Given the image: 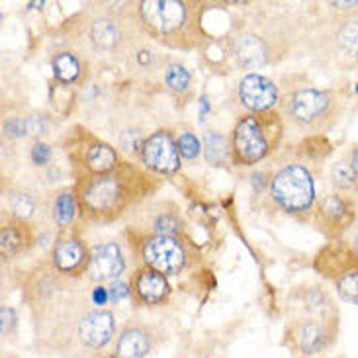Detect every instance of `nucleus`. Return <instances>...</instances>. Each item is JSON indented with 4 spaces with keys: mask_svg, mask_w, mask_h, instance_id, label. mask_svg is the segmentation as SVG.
I'll use <instances>...</instances> for the list:
<instances>
[{
    "mask_svg": "<svg viewBox=\"0 0 358 358\" xmlns=\"http://www.w3.org/2000/svg\"><path fill=\"white\" fill-rule=\"evenodd\" d=\"M272 198L284 210L292 213L310 210L315 200V186L310 171L301 165H288L282 169L271 182Z\"/></svg>",
    "mask_w": 358,
    "mask_h": 358,
    "instance_id": "obj_1",
    "label": "nucleus"
},
{
    "mask_svg": "<svg viewBox=\"0 0 358 358\" xmlns=\"http://www.w3.org/2000/svg\"><path fill=\"white\" fill-rule=\"evenodd\" d=\"M271 147L261 116L243 117L233 131V159L239 165H255L268 155Z\"/></svg>",
    "mask_w": 358,
    "mask_h": 358,
    "instance_id": "obj_2",
    "label": "nucleus"
},
{
    "mask_svg": "<svg viewBox=\"0 0 358 358\" xmlns=\"http://www.w3.org/2000/svg\"><path fill=\"white\" fill-rule=\"evenodd\" d=\"M124 202H126V188L122 184V178L114 173L90 178L80 194L83 208L96 215L117 212L124 208Z\"/></svg>",
    "mask_w": 358,
    "mask_h": 358,
    "instance_id": "obj_3",
    "label": "nucleus"
},
{
    "mask_svg": "<svg viewBox=\"0 0 358 358\" xmlns=\"http://www.w3.org/2000/svg\"><path fill=\"white\" fill-rule=\"evenodd\" d=\"M143 261L149 268L161 274H178L186 255L180 241L171 235H155L143 243Z\"/></svg>",
    "mask_w": 358,
    "mask_h": 358,
    "instance_id": "obj_4",
    "label": "nucleus"
},
{
    "mask_svg": "<svg viewBox=\"0 0 358 358\" xmlns=\"http://www.w3.org/2000/svg\"><path fill=\"white\" fill-rule=\"evenodd\" d=\"M141 159L151 171L159 175H175L180 169L178 145L166 129H159L151 137H147L141 147Z\"/></svg>",
    "mask_w": 358,
    "mask_h": 358,
    "instance_id": "obj_5",
    "label": "nucleus"
},
{
    "mask_svg": "<svg viewBox=\"0 0 358 358\" xmlns=\"http://www.w3.org/2000/svg\"><path fill=\"white\" fill-rule=\"evenodd\" d=\"M141 18L147 28L159 36L175 34L176 29L182 28L186 20V6L176 0H149L141 4Z\"/></svg>",
    "mask_w": 358,
    "mask_h": 358,
    "instance_id": "obj_6",
    "label": "nucleus"
},
{
    "mask_svg": "<svg viewBox=\"0 0 358 358\" xmlns=\"http://www.w3.org/2000/svg\"><path fill=\"white\" fill-rule=\"evenodd\" d=\"M124 259L116 243H104L96 245L90 251L88 259L87 272L92 280L104 282V280H116L117 276L124 272Z\"/></svg>",
    "mask_w": 358,
    "mask_h": 358,
    "instance_id": "obj_7",
    "label": "nucleus"
},
{
    "mask_svg": "<svg viewBox=\"0 0 358 358\" xmlns=\"http://www.w3.org/2000/svg\"><path fill=\"white\" fill-rule=\"evenodd\" d=\"M239 98L252 112H266L278 100L276 85L262 75H247L239 83Z\"/></svg>",
    "mask_w": 358,
    "mask_h": 358,
    "instance_id": "obj_8",
    "label": "nucleus"
},
{
    "mask_svg": "<svg viewBox=\"0 0 358 358\" xmlns=\"http://www.w3.org/2000/svg\"><path fill=\"white\" fill-rule=\"evenodd\" d=\"M114 329H116V325H114L112 311L98 310L83 317L80 325H78V337L87 347L100 349L112 339Z\"/></svg>",
    "mask_w": 358,
    "mask_h": 358,
    "instance_id": "obj_9",
    "label": "nucleus"
},
{
    "mask_svg": "<svg viewBox=\"0 0 358 358\" xmlns=\"http://www.w3.org/2000/svg\"><path fill=\"white\" fill-rule=\"evenodd\" d=\"M329 102L327 92L315 88H303L292 96L290 114L298 124H311L327 112Z\"/></svg>",
    "mask_w": 358,
    "mask_h": 358,
    "instance_id": "obj_10",
    "label": "nucleus"
},
{
    "mask_svg": "<svg viewBox=\"0 0 358 358\" xmlns=\"http://www.w3.org/2000/svg\"><path fill=\"white\" fill-rule=\"evenodd\" d=\"M134 290L139 301L143 303H159L169 296V282L165 274L153 271V268H141L134 278Z\"/></svg>",
    "mask_w": 358,
    "mask_h": 358,
    "instance_id": "obj_11",
    "label": "nucleus"
},
{
    "mask_svg": "<svg viewBox=\"0 0 358 358\" xmlns=\"http://www.w3.org/2000/svg\"><path fill=\"white\" fill-rule=\"evenodd\" d=\"M53 261H55L57 271L75 272L85 266V262H87V249H85V245L78 241V239H75V237L61 239V241L55 245Z\"/></svg>",
    "mask_w": 358,
    "mask_h": 358,
    "instance_id": "obj_12",
    "label": "nucleus"
},
{
    "mask_svg": "<svg viewBox=\"0 0 358 358\" xmlns=\"http://www.w3.org/2000/svg\"><path fill=\"white\" fill-rule=\"evenodd\" d=\"M151 349V341L145 331L139 327H127L116 345V358H143Z\"/></svg>",
    "mask_w": 358,
    "mask_h": 358,
    "instance_id": "obj_13",
    "label": "nucleus"
},
{
    "mask_svg": "<svg viewBox=\"0 0 358 358\" xmlns=\"http://www.w3.org/2000/svg\"><path fill=\"white\" fill-rule=\"evenodd\" d=\"M235 55L239 59L243 67L255 69L266 63V45L261 38L257 36H239L235 43Z\"/></svg>",
    "mask_w": 358,
    "mask_h": 358,
    "instance_id": "obj_14",
    "label": "nucleus"
},
{
    "mask_svg": "<svg viewBox=\"0 0 358 358\" xmlns=\"http://www.w3.org/2000/svg\"><path fill=\"white\" fill-rule=\"evenodd\" d=\"M117 165L116 151L106 143H94L87 151V166L96 176L110 175Z\"/></svg>",
    "mask_w": 358,
    "mask_h": 358,
    "instance_id": "obj_15",
    "label": "nucleus"
},
{
    "mask_svg": "<svg viewBox=\"0 0 358 358\" xmlns=\"http://www.w3.org/2000/svg\"><path fill=\"white\" fill-rule=\"evenodd\" d=\"M298 339H300V349L306 355H313L327 345V331L317 321H308L301 325Z\"/></svg>",
    "mask_w": 358,
    "mask_h": 358,
    "instance_id": "obj_16",
    "label": "nucleus"
},
{
    "mask_svg": "<svg viewBox=\"0 0 358 358\" xmlns=\"http://www.w3.org/2000/svg\"><path fill=\"white\" fill-rule=\"evenodd\" d=\"M90 38L94 41V45L98 49H104V51H112L117 48L120 43V29L112 22V20L100 18L92 24L90 28Z\"/></svg>",
    "mask_w": 358,
    "mask_h": 358,
    "instance_id": "obj_17",
    "label": "nucleus"
},
{
    "mask_svg": "<svg viewBox=\"0 0 358 358\" xmlns=\"http://www.w3.org/2000/svg\"><path fill=\"white\" fill-rule=\"evenodd\" d=\"M53 73H55V78H57L59 83L71 85L80 75V63H78V59L73 53L61 51V53H57L53 57Z\"/></svg>",
    "mask_w": 358,
    "mask_h": 358,
    "instance_id": "obj_18",
    "label": "nucleus"
},
{
    "mask_svg": "<svg viewBox=\"0 0 358 358\" xmlns=\"http://www.w3.org/2000/svg\"><path fill=\"white\" fill-rule=\"evenodd\" d=\"M321 213L323 217H327L331 225H341L350 217V206L341 196H329L321 203Z\"/></svg>",
    "mask_w": 358,
    "mask_h": 358,
    "instance_id": "obj_19",
    "label": "nucleus"
},
{
    "mask_svg": "<svg viewBox=\"0 0 358 358\" xmlns=\"http://www.w3.org/2000/svg\"><path fill=\"white\" fill-rule=\"evenodd\" d=\"M77 213V200H75V194L73 192H61L53 202V220L57 225L65 227L69 223L73 222Z\"/></svg>",
    "mask_w": 358,
    "mask_h": 358,
    "instance_id": "obj_20",
    "label": "nucleus"
},
{
    "mask_svg": "<svg viewBox=\"0 0 358 358\" xmlns=\"http://www.w3.org/2000/svg\"><path fill=\"white\" fill-rule=\"evenodd\" d=\"M0 241H2V255H16L26 247V235H24V225L20 227L18 223H10L2 229L0 235Z\"/></svg>",
    "mask_w": 358,
    "mask_h": 358,
    "instance_id": "obj_21",
    "label": "nucleus"
},
{
    "mask_svg": "<svg viewBox=\"0 0 358 358\" xmlns=\"http://www.w3.org/2000/svg\"><path fill=\"white\" fill-rule=\"evenodd\" d=\"M203 143H206V159H208V163L222 165L223 161L227 159V139L220 136L217 131H206Z\"/></svg>",
    "mask_w": 358,
    "mask_h": 358,
    "instance_id": "obj_22",
    "label": "nucleus"
},
{
    "mask_svg": "<svg viewBox=\"0 0 358 358\" xmlns=\"http://www.w3.org/2000/svg\"><path fill=\"white\" fill-rule=\"evenodd\" d=\"M337 43L339 48L350 55V57L358 59V20L347 22L337 34Z\"/></svg>",
    "mask_w": 358,
    "mask_h": 358,
    "instance_id": "obj_23",
    "label": "nucleus"
},
{
    "mask_svg": "<svg viewBox=\"0 0 358 358\" xmlns=\"http://www.w3.org/2000/svg\"><path fill=\"white\" fill-rule=\"evenodd\" d=\"M331 176H333V184L341 190H350L358 184V173L355 171V166L347 163V161L335 163Z\"/></svg>",
    "mask_w": 358,
    "mask_h": 358,
    "instance_id": "obj_24",
    "label": "nucleus"
},
{
    "mask_svg": "<svg viewBox=\"0 0 358 358\" xmlns=\"http://www.w3.org/2000/svg\"><path fill=\"white\" fill-rule=\"evenodd\" d=\"M190 80H192V75L182 65H171L165 71L166 87L175 90V92H184L186 88L190 87Z\"/></svg>",
    "mask_w": 358,
    "mask_h": 358,
    "instance_id": "obj_25",
    "label": "nucleus"
},
{
    "mask_svg": "<svg viewBox=\"0 0 358 358\" xmlns=\"http://www.w3.org/2000/svg\"><path fill=\"white\" fill-rule=\"evenodd\" d=\"M337 292H339V296L343 300L358 306V271H350L339 276Z\"/></svg>",
    "mask_w": 358,
    "mask_h": 358,
    "instance_id": "obj_26",
    "label": "nucleus"
},
{
    "mask_svg": "<svg viewBox=\"0 0 358 358\" xmlns=\"http://www.w3.org/2000/svg\"><path fill=\"white\" fill-rule=\"evenodd\" d=\"M10 210L18 220H26L36 210V202L29 194L16 192L10 196Z\"/></svg>",
    "mask_w": 358,
    "mask_h": 358,
    "instance_id": "obj_27",
    "label": "nucleus"
},
{
    "mask_svg": "<svg viewBox=\"0 0 358 358\" xmlns=\"http://www.w3.org/2000/svg\"><path fill=\"white\" fill-rule=\"evenodd\" d=\"M178 153L184 157V159H188V161H192L196 157L200 155V151H202V145H200V141H198V137L190 134V131H186L182 136L178 137Z\"/></svg>",
    "mask_w": 358,
    "mask_h": 358,
    "instance_id": "obj_28",
    "label": "nucleus"
},
{
    "mask_svg": "<svg viewBox=\"0 0 358 358\" xmlns=\"http://www.w3.org/2000/svg\"><path fill=\"white\" fill-rule=\"evenodd\" d=\"M155 231L157 235H171V237H175L176 233L180 231V222H178V217L171 215V213H163V215L157 217Z\"/></svg>",
    "mask_w": 358,
    "mask_h": 358,
    "instance_id": "obj_29",
    "label": "nucleus"
},
{
    "mask_svg": "<svg viewBox=\"0 0 358 358\" xmlns=\"http://www.w3.org/2000/svg\"><path fill=\"white\" fill-rule=\"evenodd\" d=\"M143 137L141 134L137 131V129H126L124 134H122V147L126 149V151H131V153H136L137 149H141L143 147Z\"/></svg>",
    "mask_w": 358,
    "mask_h": 358,
    "instance_id": "obj_30",
    "label": "nucleus"
},
{
    "mask_svg": "<svg viewBox=\"0 0 358 358\" xmlns=\"http://www.w3.org/2000/svg\"><path fill=\"white\" fill-rule=\"evenodd\" d=\"M51 155H53V151H51V147L45 145V143H36L34 149H31V161L38 166L48 165L49 161H51Z\"/></svg>",
    "mask_w": 358,
    "mask_h": 358,
    "instance_id": "obj_31",
    "label": "nucleus"
},
{
    "mask_svg": "<svg viewBox=\"0 0 358 358\" xmlns=\"http://www.w3.org/2000/svg\"><path fill=\"white\" fill-rule=\"evenodd\" d=\"M4 134L10 137H22L28 134V122L18 120V117H12L4 124Z\"/></svg>",
    "mask_w": 358,
    "mask_h": 358,
    "instance_id": "obj_32",
    "label": "nucleus"
},
{
    "mask_svg": "<svg viewBox=\"0 0 358 358\" xmlns=\"http://www.w3.org/2000/svg\"><path fill=\"white\" fill-rule=\"evenodd\" d=\"M108 294H110V301H112V303H117V301H122L124 298L129 296V288H127V284H124V282H114V284L108 288Z\"/></svg>",
    "mask_w": 358,
    "mask_h": 358,
    "instance_id": "obj_33",
    "label": "nucleus"
},
{
    "mask_svg": "<svg viewBox=\"0 0 358 358\" xmlns=\"http://www.w3.org/2000/svg\"><path fill=\"white\" fill-rule=\"evenodd\" d=\"M0 317H2V335H6L16 325V313H14L12 308H2Z\"/></svg>",
    "mask_w": 358,
    "mask_h": 358,
    "instance_id": "obj_34",
    "label": "nucleus"
},
{
    "mask_svg": "<svg viewBox=\"0 0 358 358\" xmlns=\"http://www.w3.org/2000/svg\"><path fill=\"white\" fill-rule=\"evenodd\" d=\"M92 300H94V303H96V306H104V303L110 300L108 288H102V286L94 288V292H92Z\"/></svg>",
    "mask_w": 358,
    "mask_h": 358,
    "instance_id": "obj_35",
    "label": "nucleus"
},
{
    "mask_svg": "<svg viewBox=\"0 0 358 358\" xmlns=\"http://www.w3.org/2000/svg\"><path fill=\"white\" fill-rule=\"evenodd\" d=\"M137 61H139V65H141V67H145V65L151 63V53L145 51V49H143V51H139V53H137Z\"/></svg>",
    "mask_w": 358,
    "mask_h": 358,
    "instance_id": "obj_36",
    "label": "nucleus"
},
{
    "mask_svg": "<svg viewBox=\"0 0 358 358\" xmlns=\"http://www.w3.org/2000/svg\"><path fill=\"white\" fill-rule=\"evenodd\" d=\"M331 6H335V8H355V6H358V2H333Z\"/></svg>",
    "mask_w": 358,
    "mask_h": 358,
    "instance_id": "obj_37",
    "label": "nucleus"
},
{
    "mask_svg": "<svg viewBox=\"0 0 358 358\" xmlns=\"http://www.w3.org/2000/svg\"><path fill=\"white\" fill-rule=\"evenodd\" d=\"M350 165L355 166V171L358 173V147L352 151V155H350Z\"/></svg>",
    "mask_w": 358,
    "mask_h": 358,
    "instance_id": "obj_38",
    "label": "nucleus"
},
{
    "mask_svg": "<svg viewBox=\"0 0 358 358\" xmlns=\"http://www.w3.org/2000/svg\"><path fill=\"white\" fill-rule=\"evenodd\" d=\"M355 251H357V255H358V237L355 239Z\"/></svg>",
    "mask_w": 358,
    "mask_h": 358,
    "instance_id": "obj_39",
    "label": "nucleus"
}]
</instances>
